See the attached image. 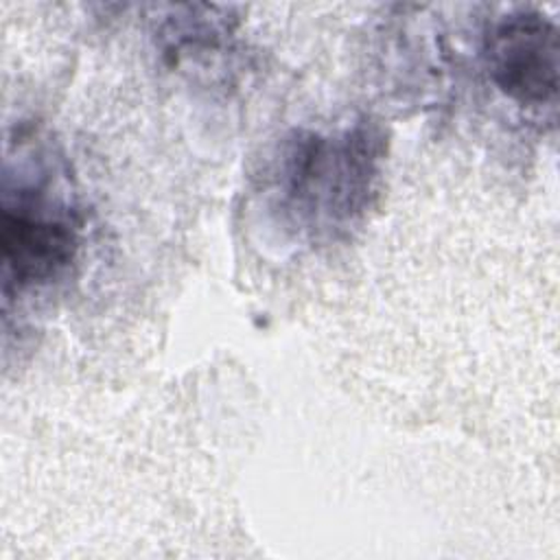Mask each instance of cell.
Instances as JSON below:
<instances>
[{
    "label": "cell",
    "mask_w": 560,
    "mask_h": 560,
    "mask_svg": "<svg viewBox=\"0 0 560 560\" xmlns=\"http://www.w3.org/2000/svg\"><path fill=\"white\" fill-rule=\"evenodd\" d=\"M492 81L521 105L553 103L558 94V31L538 13H512L486 46Z\"/></svg>",
    "instance_id": "7a4b0ae2"
},
{
    "label": "cell",
    "mask_w": 560,
    "mask_h": 560,
    "mask_svg": "<svg viewBox=\"0 0 560 560\" xmlns=\"http://www.w3.org/2000/svg\"><path fill=\"white\" fill-rule=\"evenodd\" d=\"M381 138L368 125L339 136L295 133L280 153L276 186L282 210L308 232H335L368 206Z\"/></svg>",
    "instance_id": "6da1fadb"
},
{
    "label": "cell",
    "mask_w": 560,
    "mask_h": 560,
    "mask_svg": "<svg viewBox=\"0 0 560 560\" xmlns=\"http://www.w3.org/2000/svg\"><path fill=\"white\" fill-rule=\"evenodd\" d=\"M77 249V230L68 214L39 201L18 199L2 212L4 289H26L52 280Z\"/></svg>",
    "instance_id": "3957f363"
}]
</instances>
